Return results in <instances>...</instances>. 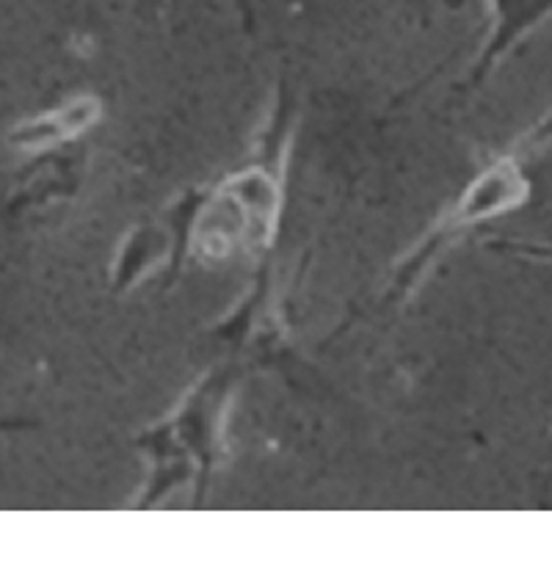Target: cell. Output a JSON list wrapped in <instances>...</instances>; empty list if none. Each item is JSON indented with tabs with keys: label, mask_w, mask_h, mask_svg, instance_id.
I'll return each instance as SVG.
<instances>
[{
	"label": "cell",
	"mask_w": 552,
	"mask_h": 566,
	"mask_svg": "<svg viewBox=\"0 0 552 566\" xmlns=\"http://www.w3.org/2000/svg\"><path fill=\"white\" fill-rule=\"evenodd\" d=\"M232 3H235L237 9H241V14H243V20H246V25H252L254 14H252V6H248V0H232ZM141 6H144V9H149V11H160L166 6V0H141Z\"/></svg>",
	"instance_id": "cell-3"
},
{
	"label": "cell",
	"mask_w": 552,
	"mask_h": 566,
	"mask_svg": "<svg viewBox=\"0 0 552 566\" xmlns=\"http://www.w3.org/2000/svg\"><path fill=\"white\" fill-rule=\"evenodd\" d=\"M235 385L237 376L232 370L204 374L180 407L141 437L138 446L149 473L136 501L138 509L155 506L180 486H197L202 503L210 473L224 453L226 415Z\"/></svg>",
	"instance_id": "cell-1"
},
{
	"label": "cell",
	"mask_w": 552,
	"mask_h": 566,
	"mask_svg": "<svg viewBox=\"0 0 552 566\" xmlns=\"http://www.w3.org/2000/svg\"><path fill=\"white\" fill-rule=\"evenodd\" d=\"M99 116H103V103L94 94H81V97L66 99L59 108L22 119L9 130V144L25 153H42L92 130Z\"/></svg>",
	"instance_id": "cell-2"
}]
</instances>
